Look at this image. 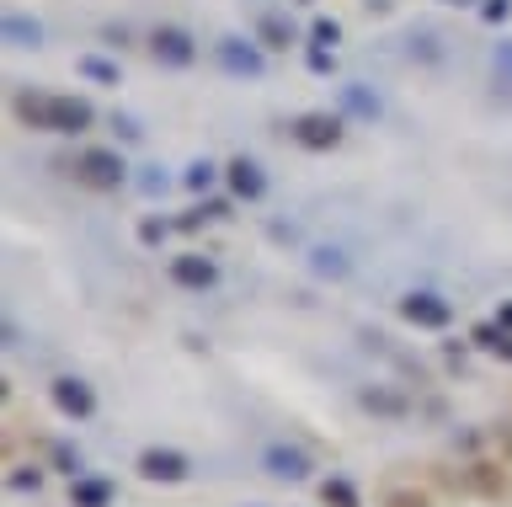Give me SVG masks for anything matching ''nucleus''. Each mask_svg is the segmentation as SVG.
Returning a JSON list of instances; mask_svg holds the SVG:
<instances>
[{
    "instance_id": "obj_1",
    "label": "nucleus",
    "mask_w": 512,
    "mask_h": 507,
    "mask_svg": "<svg viewBox=\"0 0 512 507\" xmlns=\"http://www.w3.org/2000/svg\"><path fill=\"white\" fill-rule=\"evenodd\" d=\"M75 177L96 187V193H118V187L128 182V166H123V155L118 150H80V161H75Z\"/></svg>"
},
{
    "instance_id": "obj_2",
    "label": "nucleus",
    "mask_w": 512,
    "mask_h": 507,
    "mask_svg": "<svg viewBox=\"0 0 512 507\" xmlns=\"http://www.w3.org/2000/svg\"><path fill=\"white\" fill-rule=\"evenodd\" d=\"M400 315H406L411 326H422V331H443L448 321H454V305H448L443 294H432V289H416L400 299Z\"/></svg>"
},
{
    "instance_id": "obj_3",
    "label": "nucleus",
    "mask_w": 512,
    "mask_h": 507,
    "mask_svg": "<svg viewBox=\"0 0 512 507\" xmlns=\"http://www.w3.org/2000/svg\"><path fill=\"white\" fill-rule=\"evenodd\" d=\"M342 134H347V123L336 113H304V118H294V139L304 150H336V145H342Z\"/></svg>"
},
{
    "instance_id": "obj_4",
    "label": "nucleus",
    "mask_w": 512,
    "mask_h": 507,
    "mask_svg": "<svg viewBox=\"0 0 512 507\" xmlns=\"http://www.w3.org/2000/svg\"><path fill=\"white\" fill-rule=\"evenodd\" d=\"M48 395H54V406H59L70 422H86L91 411H96V390L86 385V379H75V374H59L54 385H48Z\"/></svg>"
},
{
    "instance_id": "obj_5",
    "label": "nucleus",
    "mask_w": 512,
    "mask_h": 507,
    "mask_svg": "<svg viewBox=\"0 0 512 507\" xmlns=\"http://www.w3.org/2000/svg\"><path fill=\"white\" fill-rule=\"evenodd\" d=\"M150 54L160 59V65H171V70H187L192 59H198V43H192V33H182V27H155Z\"/></svg>"
},
{
    "instance_id": "obj_6",
    "label": "nucleus",
    "mask_w": 512,
    "mask_h": 507,
    "mask_svg": "<svg viewBox=\"0 0 512 507\" xmlns=\"http://www.w3.org/2000/svg\"><path fill=\"white\" fill-rule=\"evenodd\" d=\"M144 481H155V486H176V481H187V454H176V449H144L139 454V465H134Z\"/></svg>"
},
{
    "instance_id": "obj_7",
    "label": "nucleus",
    "mask_w": 512,
    "mask_h": 507,
    "mask_svg": "<svg viewBox=\"0 0 512 507\" xmlns=\"http://www.w3.org/2000/svg\"><path fill=\"white\" fill-rule=\"evenodd\" d=\"M214 59H219L230 75H251V81H256V75H262V65H267L262 49H256V43H246V38H219V43H214Z\"/></svg>"
},
{
    "instance_id": "obj_8",
    "label": "nucleus",
    "mask_w": 512,
    "mask_h": 507,
    "mask_svg": "<svg viewBox=\"0 0 512 507\" xmlns=\"http://www.w3.org/2000/svg\"><path fill=\"white\" fill-rule=\"evenodd\" d=\"M171 283L176 289H214L219 283V267L208 262V257H198V251H187V257H171Z\"/></svg>"
},
{
    "instance_id": "obj_9",
    "label": "nucleus",
    "mask_w": 512,
    "mask_h": 507,
    "mask_svg": "<svg viewBox=\"0 0 512 507\" xmlns=\"http://www.w3.org/2000/svg\"><path fill=\"white\" fill-rule=\"evenodd\" d=\"M224 182H230V193L246 198V203H256V198L267 193V177H262V166H256L251 155H235V161L224 166Z\"/></svg>"
},
{
    "instance_id": "obj_10",
    "label": "nucleus",
    "mask_w": 512,
    "mask_h": 507,
    "mask_svg": "<svg viewBox=\"0 0 512 507\" xmlns=\"http://www.w3.org/2000/svg\"><path fill=\"white\" fill-rule=\"evenodd\" d=\"M262 465H267V475H278V481H304V475H310V454L288 449V443H272L262 454Z\"/></svg>"
},
{
    "instance_id": "obj_11",
    "label": "nucleus",
    "mask_w": 512,
    "mask_h": 507,
    "mask_svg": "<svg viewBox=\"0 0 512 507\" xmlns=\"http://www.w3.org/2000/svg\"><path fill=\"white\" fill-rule=\"evenodd\" d=\"M96 123L86 97H54V134H86Z\"/></svg>"
},
{
    "instance_id": "obj_12",
    "label": "nucleus",
    "mask_w": 512,
    "mask_h": 507,
    "mask_svg": "<svg viewBox=\"0 0 512 507\" xmlns=\"http://www.w3.org/2000/svg\"><path fill=\"white\" fill-rule=\"evenodd\" d=\"M16 118L38 134H54V97H43V91H16Z\"/></svg>"
},
{
    "instance_id": "obj_13",
    "label": "nucleus",
    "mask_w": 512,
    "mask_h": 507,
    "mask_svg": "<svg viewBox=\"0 0 512 507\" xmlns=\"http://www.w3.org/2000/svg\"><path fill=\"white\" fill-rule=\"evenodd\" d=\"M70 507H112V481H102V475H75Z\"/></svg>"
},
{
    "instance_id": "obj_14",
    "label": "nucleus",
    "mask_w": 512,
    "mask_h": 507,
    "mask_svg": "<svg viewBox=\"0 0 512 507\" xmlns=\"http://www.w3.org/2000/svg\"><path fill=\"white\" fill-rule=\"evenodd\" d=\"M0 33H6L11 49H43V27L32 17H16V11H6V22H0Z\"/></svg>"
},
{
    "instance_id": "obj_15",
    "label": "nucleus",
    "mask_w": 512,
    "mask_h": 507,
    "mask_svg": "<svg viewBox=\"0 0 512 507\" xmlns=\"http://www.w3.org/2000/svg\"><path fill=\"white\" fill-rule=\"evenodd\" d=\"M256 43H262V49H288V43H294V22L278 17V11H267V17L256 22Z\"/></svg>"
},
{
    "instance_id": "obj_16",
    "label": "nucleus",
    "mask_w": 512,
    "mask_h": 507,
    "mask_svg": "<svg viewBox=\"0 0 512 507\" xmlns=\"http://www.w3.org/2000/svg\"><path fill=\"white\" fill-rule=\"evenodd\" d=\"M475 347H486L491 358H507L512 363V331L502 321H491V326H475Z\"/></svg>"
},
{
    "instance_id": "obj_17",
    "label": "nucleus",
    "mask_w": 512,
    "mask_h": 507,
    "mask_svg": "<svg viewBox=\"0 0 512 507\" xmlns=\"http://www.w3.org/2000/svg\"><path fill=\"white\" fill-rule=\"evenodd\" d=\"M310 267H315V278H347L352 262H347L336 246H315V251H310Z\"/></svg>"
},
{
    "instance_id": "obj_18",
    "label": "nucleus",
    "mask_w": 512,
    "mask_h": 507,
    "mask_svg": "<svg viewBox=\"0 0 512 507\" xmlns=\"http://www.w3.org/2000/svg\"><path fill=\"white\" fill-rule=\"evenodd\" d=\"M75 70L86 75V81H96V86H118V65H112V59H102V54H80Z\"/></svg>"
},
{
    "instance_id": "obj_19",
    "label": "nucleus",
    "mask_w": 512,
    "mask_h": 507,
    "mask_svg": "<svg viewBox=\"0 0 512 507\" xmlns=\"http://www.w3.org/2000/svg\"><path fill=\"white\" fill-rule=\"evenodd\" d=\"M320 502H326V507H363V502H358V491H352V486L342 481V475L320 481Z\"/></svg>"
},
{
    "instance_id": "obj_20",
    "label": "nucleus",
    "mask_w": 512,
    "mask_h": 507,
    "mask_svg": "<svg viewBox=\"0 0 512 507\" xmlns=\"http://www.w3.org/2000/svg\"><path fill=\"white\" fill-rule=\"evenodd\" d=\"M342 107L352 118H379V97H368L363 86H342Z\"/></svg>"
},
{
    "instance_id": "obj_21",
    "label": "nucleus",
    "mask_w": 512,
    "mask_h": 507,
    "mask_svg": "<svg viewBox=\"0 0 512 507\" xmlns=\"http://www.w3.org/2000/svg\"><path fill=\"white\" fill-rule=\"evenodd\" d=\"M182 182L192 187V193H208V187L219 182V166H214V161H192V166L182 171Z\"/></svg>"
},
{
    "instance_id": "obj_22",
    "label": "nucleus",
    "mask_w": 512,
    "mask_h": 507,
    "mask_svg": "<svg viewBox=\"0 0 512 507\" xmlns=\"http://www.w3.org/2000/svg\"><path fill=\"white\" fill-rule=\"evenodd\" d=\"M363 406L379 411V417H400V411H406V401H400V395H390V390H363Z\"/></svg>"
},
{
    "instance_id": "obj_23",
    "label": "nucleus",
    "mask_w": 512,
    "mask_h": 507,
    "mask_svg": "<svg viewBox=\"0 0 512 507\" xmlns=\"http://www.w3.org/2000/svg\"><path fill=\"white\" fill-rule=\"evenodd\" d=\"M475 486L486 497H507V475H496V465H475Z\"/></svg>"
},
{
    "instance_id": "obj_24",
    "label": "nucleus",
    "mask_w": 512,
    "mask_h": 507,
    "mask_svg": "<svg viewBox=\"0 0 512 507\" xmlns=\"http://www.w3.org/2000/svg\"><path fill=\"white\" fill-rule=\"evenodd\" d=\"M310 38H315V49H336V43H342V27H336L331 17H315Z\"/></svg>"
},
{
    "instance_id": "obj_25",
    "label": "nucleus",
    "mask_w": 512,
    "mask_h": 507,
    "mask_svg": "<svg viewBox=\"0 0 512 507\" xmlns=\"http://www.w3.org/2000/svg\"><path fill=\"white\" fill-rule=\"evenodd\" d=\"M11 486H16V491H38V486H43V470H38V465H16V470H11Z\"/></svg>"
},
{
    "instance_id": "obj_26",
    "label": "nucleus",
    "mask_w": 512,
    "mask_h": 507,
    "mask_svg": "<svg viewBox=\"0 0 512 507\" xmlns=\"http://www.w3.org/2000/svg\"><path fill=\"white\" fill-rule=\"evenodd\" d=\"M54 465H59L64 475H70V481H75V475H80V454L70 449V443H54Z\"/></svg>"
},
{
    "instance_id": "obj_27",
    "label": "nucleus",
    "mask_w": 512,
    "mask_h": 507,
    "mask_svg": "<svg viewBox=\"0 0 512 507\" xmlns=\"http://www.w3.org/2000/svg\"><path fill=\"white\" fill-rule=\"evenodd\" d=\"M166 230H171L166 219H144V225H139V241H144V246H160V241H166Z\"/></svg>"
},
{
    "instance_id": "obj_28",
    "label": "nucleus",
    "mask_w": 512,
    "mask_h": 507,
    "mask_svg": "<svg viewBox=\"0 0 512 507\" xmlns=\"http://www.w3.org/2000/svg\"><path fill=\"white\" fill-rule=\"evenodd\" d=\"M480 17H486L491 27H502L512 17V0H486V6H480Z\"/></svg>"
},
{
    "instance_id": "obj_29",
    "label": "nucleus",
    "mask_w": 512,
    "mask_h": 507,
    "mask_svg": "<svg viewBox=\"0 0 512 507\" xmlns=\"http://www.w3.org/2000/svg\"><path fill=\"white\" fill-rule=\"evenodd\" d=\"M139 193H144V198H160V193H166V177H160V166H150V171L139 177Z\"/></svg>"
},
{
    "instance_id": "obj_30",
    "label": "nucleus",
    "mask_w": 512,
    "mask_h": 507,
    "mask_svg": "<svg viewBox=\"0 0 512 507\" xmlns=\"http://www.w3.org/2000/svg\"><path fill=\"white\" fill-rule=\"evenodd\" d=\"M384 507H432L422 491H390V497H384Z\"/></svg>"
},
{
    "instance_id": "obj_31",
    "label": "nucleus",
    "mask_w": 512,
    "mask_h": 507,
    "mask_svg": "<svg viewBox=\"0 0 512 507\" xmlns=\"http://www.w3.org/2000/svg\"><path fill=\"white\" fill-rule=\"evenodd\" d=\"M496 75H502V86H512V43L496 49Z\"/></svg>"
},
{
    "instance_id": "obj_32",
    "label": "nucleus",
    "mask_w": 512,
    "mask_h": 507,
    "mask_svg": "<svg viewBox=\"0 0 512 507\" xmlns=\"http://www.w3.org/2000/svg\"><path fill=\"white\" fill-rule=\"evenodd\" d=\"M331 65H336V59H331V49H315V54H310V70H315V75H326Z\"/></svg>"
},
{
    "instance_id": "obj_33",
    "label": "nucleus",
    "mask_w": 512,
    "mask_h": 507,
    "mask_svg": "<svg viewBox=\"0 0 512 507\" xmlns=\"http://www.w3.org/2000/svg\"><path fill=\"white\" fill-rule=\"evenodd\" d=\"M496 321H502V326L512 331V305H502V310H496Z\"/></svg>"
},
{
    "instance_id": "obj_34",
    "label": "nucleus",
    "mask_w": 512,
    "mask_h": 507,
    "mask_svg": "<svg viewBox=\"0 0 512 507\" xmlns=\"http://www.w3.org/2000/svg\"><path fill=\"white\" fill-rule=\"evenodd\" d=\"M443 6H475V0H443Z\"/></svg>"
}]
</instances>
